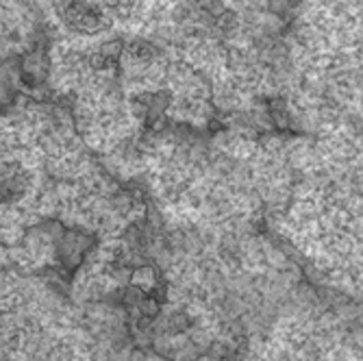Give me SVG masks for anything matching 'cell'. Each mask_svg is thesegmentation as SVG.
<instances>
[{
    "label": "cell",
    "instance_id": "obj_1",
    "mask_svg": "<svg viewBox=\"0 0 363 361\" xmlns=\"http://www.w3.org/2000/svg\"><path fill=\"white\" fill-rule=\"evenodd\" d=\"M131 286H133V290H137L142 294H150L154 288L159 286V274L152 266H140L131 274Z\"/></svg>",
    "mask_w": 363,
    "mask_h": 361
}]
</instances>
